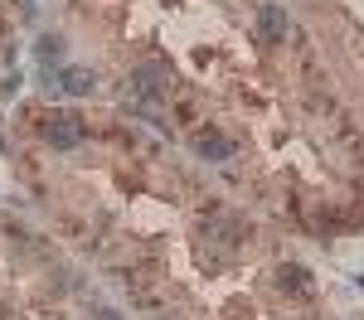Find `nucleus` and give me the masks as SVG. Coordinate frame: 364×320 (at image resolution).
Wrapping results in <instances>:
<instances>
[{"instance_id": "f257e3e1", "label": "nucleus", "mask_w": 364, "mask_h": 320, "mask_svg": "<svg viewBox=\"0 0 364 320\" xmlns=\"http://www.w3.org/2000/svg\"><path fill=\"white\" fill-rule=\"evenodd\" d=\"M44 136H49L58 150H73V145L83 141V121H78V116H54V121L44 126Z\"/></svg>"}, {"instance_id": "f03ea898", "label": "nucleus", "mask_w": 364, "mask_h": 320, "mask_svg": "<svg viewBox=\"0 0 364 320\" xmlns=\"http://www.w3.org/2000/svg\"><path fill=\"white\" fill-rule=\"evenodd\" d=\"M257 34H262L267 44H282V39H287V15H282V5H262V10H257Z\"/></svg>"}, {"instance_id": "7ed1b4c3", "label": "nucleus", "mask_w": 364, "mask_h": 320, "mask_svg": "<svg viewBox=\"0 0 364 320\" xmlns=\"http://www.w3.org/2000/svg\"><path fill=\"white\" fill-rule=\"evenodd\" d=\"M63 92H68V97H87V92H92V73H87V68H68V73H63Z\"/></svg>"}, {"instance_id": "20e7f679", "label": "nucleus", "mask_w": 364, "mask_h": 320, "mask_svg": "<svg viewBox=\"0 0 364 320\" xmlns=\"http://www.w3.org/2000/svg\"><path fill=\"white\" fill-rule=\"evenodd\" d=\"M195 150L204 160H224V155H233V141H224V136H199Z\"/></svg>"}, {"instance_id": "39448f33", "label": "nucleus", "mask_w": 364, "mask_h": 320, "mask_svg": "<svg viewBox=\"0 0 364 320\" xmlns=\"http://www.w3.org/2000/svg\"><path fill=\"white\" fill-rule=\"evenodd\" d=\"M287 282L296 291H306V272H301V267H282V287H287Z\"/></svg>"}, {"instance_id": "423d86ee", "label": "nucleus", "mask_w": 364, "mask_h": 320, "mask_svg": "<svg viewBox=\"0 0 364 320\" xmlns=\"http://www.w3.org/2000/svg\"><path fill=\"white\" fill-rule=\"evenodd\" d=\"M58 49H63L58 39H44V44H39V58H58Z\"/></svg>"}]
</instances>
